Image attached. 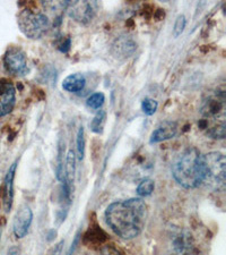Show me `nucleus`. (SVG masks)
<instances>
[{"mask_svg":"<svg viewBox=\"0 0 226 255\" xmlns=\"http://www.w3.org/2000/svg\"><path fill=\"white\" fill-rule=\"evenodd\" d=\"M147 219V205L142 199H128L110 204L105 220L112 232L122 240L141 235Z\"/></svg>","mask_w":226,"mask_h":255,"instance_id":"obj_1","label":"nucleus"},{"mask_svg":"<svg viewBox=\"0 0 226 255\" xmlns=\"http://www.w3.org/2000/svg\"><path fill=\"white\" fill-rule=\"evenodd\" d=\"M226 106L224 89L208 92L201 104L203 119L199 122L201 129L206 130L209 137L223 139L226 135Z\"/></svg>","mask_w":226,"mask_h":255,"instance_id":"obj_2","label":"nucleus"},{"mask_svg":"<svg viewBox=\"0 0 226 255\" xmlns=\"http://www.w3.org/2000/svg\"><path fill=\"white\" fill-rule=\"evenodd\" d=\"M175 182L184 188H196L203 182V154L196 147H189L172 164Z\"/></svg>","mask_w":226,"mask_h":255,"instance_id":"obj_3","label":"nucleus"},{"mask_svg":"<svg viewBox=\"0 0 226 255\" xmlns=\"http://www.w3.org/2000/svg\"><path fill=\"white\" fill-rule=\"evenodd\" d=\"M194 249V241L187 229L180 227L167 228L163 233L156 255H190Z\"/></svg>","mask_w":226,"mask_h":255,"instance_id":"obj_4","label":"nucleus"},{"mask_svg":"<svg viewBox=\"0 0 226 255\" xmlns=\"http://www.w3.org/2000/svg\"><path fill=\"white\" fill-rule=\"evenodd\" d=\"M226 160L221 152L203 154V182L214 192L225 191Z\"/></svg>","mask_w":226,"mask_h":255,"instance_id":"obj_5","label":"nucleus"},{"mask_svg":"<svg viewBox=\"0 0 226 255\" xmlns=\"http://www.w3.org/2000/svg\"><path fill=\"white\" fill-rule=\"evenodd\" d=\"M17 24L20 32L32 40L41 39L51 27V22L47 15L31 8L20 11L17 16Z\"/></svg>","mask_w":226,"mask_h":255,"instance_id":"obj_6","label":"nucleus"},{"mask_svg":"<svg viewBox=\"0 0 226 255\" xmlns=\"http://www.w3.org/2000/svg\"><path fill=\"white\" fill-rule=\"evenodd\" d=\"M3 65L8 73L15 76H24L28 71L25 52L19 47H9L3 56Z\"/></svg>","mask_w":226,"mask_h":255,"instance_id":"obj_7","label":"nucleus"},{"mask_svg":"<svg viewBox=\"0 0 226 255\" xmlns=\"http://www.w3.org/2000/svg\"><path fill=\"white\" fill-rule=\"evenodd\" d=\"M96 8L97 3L95 1L76 0V1H68L66 9L74 20L80 24H87L95 16Z\"/></svg>","mask_w":226,"mask_h":255,"instance_id":"obj_8","label":"nucleus"},{"mask_svg":"<svg viewBox=\"0 0 226 255\" xmlns=\"http://www.w3.org/2000/svg\"><path fill=\"white\" fill-rule=\"evenodd\" d=\"M16 105V89L13 82L0 79V117H5L13 112Z\"/></svg>","mask_w":226,"mask_h":255,"instance_id":"obj_9","label":"nucleus"},{"mask_svg":"<svg viewBox=\"0 0 226 255\" xmlns=\"http://www.w3.org/2000/svg\"><path fill=\"white\" fill-rule=\"evenodd\" d=\"M137 50V43L128 35H121L114 40L111 46V55L117 59H127L131 57Z\"/></svg>","mask_w":226,"mask_h":255,"instance_id":"obj_10","label":"nucleus"},{"mask_svg":"<svg viewBox=\"0 0 226 255\" xmlns=\"http://www.w3.org/2000/svg\"><path fill=\"white\" fill-rule=\"evenodd\" d=\"M33 220V213L32 210L27 207V205H23L16 213L14 225H13V232L14 235L17 238H23L26 236L28 229L31 227Z\"/></svg>","mask_w":226,"mask_h":255,"instance_id":"obj_11","label":"nucleus"},{"mask_svg":"<svg viewBox=\"0 0 226 255\" xmlns=\"http://www.w3.org/2000/svg\"><path fill=\"white\" fill-rule=\"evenodd\" d=\"M176 133H178V124L172 121H165L161 123L153 130L150 138V143L156 144L166 141V139H171L175 136Z\"/></svg>","mask_w":226,"mask_h":255,"instance_id":"obj_12","label":"nucleus"},{"mask_svg":"<svg viewBox=\"0 0 226 255\" xmlns=\"http://www.w3.org/2000/svg\"><path fill=\"white\" fill-rule=\"evenodd\" d=\"M16 167H17V161L11 164L9 170L5 177V184H3V209L6 212H9L11 207H13L14 200V178Z\"/></svg>","mask_w":226,"mask_h":255,"instance_id":"obj_13","label":"nucleus"},{"mask_svg":"<svg viewBox=\"0 0 226 255\" xmlns=\"http://www.w3.org/2000/svg\"><path fill=\"white\" fill-rule=\"evenodd\" d=\"M86 84V79L83 74L75 73L68 75L63 82V89L71 93H77L83 91Z\"/></svg>","mask_w":226,"mask_h":255,"instance_id":"obj_14","label":"nucleus"},{"mask_svg":"<svg viewBox=\"0 0 226 255\" xmlns=\"http://www.w3.org/2000/svg\"><path fill=\"white\" fill-rule=\"evenodd\" d=\"M105 119H106V114L104 110H100L96 114V116L93 118L92 124H90V128L94 131V133L100 134L103 131V127L105 124Z\"/></svg>","mask_w":226,"mask_h":255,"instance_id":"obj_15","label":"nucleus"},{"mask_svg":"<svg viewBox=\"0 0 226 255\" xmlns=\"http://www.w3.org/2000/svg\"><path fill=\"white\" fill-rule=\"evenodd\" d=\"M155 183L153 179L145 178L143 179L137 187V194L141 196H149L154 192Z\"/></svg>","mask_w":226,"mask_h":255,"instance_id":"obj_16","label":"nucleus"},{"mask_svg":"<svg viewBox=\"0 0 226 255\" xmlns=\"http://www.w3.org/2000/svg\"><path fill=\"white\" fill-rule=\"evenodd\" d=\"M105 101V96L102 92H96L90 96L87 101H86V105H87L88 108L90 109H100L102 106H103Z\"/></svg>","mask_w":226,"mask_h":255,"instance_id":"obj_17","label":"nucleus"},{"mask_svg":"<svg viewBox=\"0 0 226 255\" xmlns=\"http://www.w3.org/2000/svg\"><path fill=\"white\" fill-rule=\"evenodd\" d=\"M157 107H158L157 101L151 98L144 99L142 102V110L144 112V114L147 115V116H151V115H154L156 113V110H157Z\"/></svg>","mask_w":226,"mask_h":255,"instance_id":"obj_18","label":"nucleus"},{"mask_svg":"<svg viewBox=\"0 0 226 255\" xmlns=\"http://www.w3.org/2000/svg\"><path fill=\"white\" fill-rule=\"evenodd\" d=\"M77 157L78 160H83L85 154V137H84V127L80 126L77 133Z\"/></svg>","mask_w":226,"mask_h":255,"instance_id":"obj_19","label":"nucleus"},{"mask_svg":"<svg viewBox=\"0 0 226 255\" xmlns=\"http://www.w3.org/2000/svg\"><path fill=\"white\" fill-rule=\"evenodd\" d=\"M186 24H187V19L184 15H179L176 17L175 22H174V26H173V36L174 38H179V36L182 34L184 28H186Z\"/></svg>","mask_w":226,"mask_h":255,"instance_id":"obj_20","label":"nucleus"},{"mask_svg":"<svg viewBox=\"0 0 226 255\" xmlns=\"http://www.w3.org/2000/svg\"><path fill=\"white\" fill-rule=\"evenodd\" d=\"M101 255H121V254L116 248H113L112 245H106L101 250Z\"/></svg>","mask_w":226,"mask_h":255,"instance_id":"obj_21","label":"nucleus"},{"mask_svg":"<svg viewBox=\"0 0 226 255\" xmlns=\"http://www.w3.org/2000/svg\"><path fill=\"white\" fill-rule=\"evenodd\" d=\"M63 245H64V242L59 243V244L55 248V250H53L52 255H60L61 254V250H63Z\"/></svg>","mask_w":226,"mask_h":255,"instance_id":"obj_22","label":"nucleus"},{"mask_svg":"<svg viewBox=\"0 0 226 255\" xmlns=\"http://www.w3.org/2000/svg\"><path fill=\"white\" fill-rule=\"evenodd\" d=\"M19 251L17 248H11L9 251H8V255H18Z\"/></svg>","mask_w":226,"mask_h":255,"instance_id":"obj_23","label":"nucleus"}]
</instances>
